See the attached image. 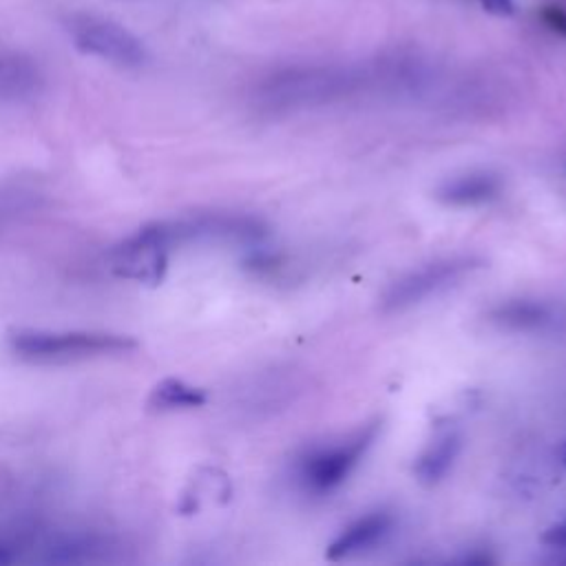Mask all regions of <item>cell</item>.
Masks as SVG:
<instances>
[{
  "label": "cell",
  "mask_w": 566,
  "mask_h": 566,
  "mask_svg": "<svg viewBox=\"0 0 566 566\" xmlns=\"http://www.w3.org/2000/svg\"><path fill=\"white\" fill-rule=\"evenodd\" d=\"M476 3L493 16H513L515 12L513 0H476Z\"/></svg>",
  "instance_id": "15"
},
{
  "label": "cell",
  "mask_w": 566,
  "mask_h": 566,
  "mask_svg": "<svg viewBox=\"0 0 566 566\" xmlns=\"http://www.w3.org/2000/svg\"><path fill=\"white\" fill-rule=\"evenodd\" d=\"M209 403L207 390L186 384L181 379H162L153 386L146 399L148 412H188V410H200Z\"/></svg>",
  "instance_id": "9"
},
{
  "label": "cell",
  "mask_w": 566,
  "mask_h": 566,
  "mask_svg": "<svg viewBox=\"0 0 566 566\" xmlns=\"http://www.w3.org/2000/svg\"><path fill=\"white\" fill-rule=\"evenodd\" d=\"M542 542L546 546H551L553 551H564L566 548V518L559 520L557 524H553L551 529H546V533L542 535Z\"/></svg>",
  "instance_id": "13"
},
{
  "label": "cell",
  "mask_w": 566,
  "mask_h": 566,
  "mask_svg": "<svg viewBox=\"0 0 566 566\" xmlns=\"http://www.w3.org/2000/svg\"><path fill=\"white\" fill-rule=\"evenodd\" d=\"M170 251L162 246L146 226L122 240L109 251V270L126 281L159 286L168 270Z\"/></svg>",
  "instance_id": "6"
},
{
  "label": "cell",
  "mask_w": 566,
  "mask_h": 566,
  "mask_svg": "<svg viewBox=\"0 0 566 566\" xmlns=\"http://www.w3.org/2000/svg\"><path fill=\"white\" fill-rule=\"evenodd\" d=\"M10 352L32 365H67L129 354L137 339L107 330H38L19 328L8 334Z\"/></svg>",
  "instance_id": "1"
},
{
  "label": "cell",
  "mask_w": 566,
  "mask_h": 566,
  "mask_svg": "<svg viewBox=\"0 0 566 566\" xmlns=\"http://www.w3.org/2000/svg\"><path fill=\"white\" fill-rule=\"evenodd\" d=\"M551 319H553L551 308L546 303L531 301V299H513V301L500 303L489 314L491 323L513 332H529V330L544 328L546 323H551Z\"/></svg>",
  "instance_id": "12"
},
{
  "label": "cell",
  "mask_w": 566,
  "mask_h": 566,
  "mask_svg": "<svg viewBox=\"0 0 566 566\" xmlns=\"http://www.w3.org/2000/svg\"><path fill=\"white\" fill-rule=\"evenodd\" d=\"M562 460L566 463V445H564V450H562Z\"/></svg>",
  "instance_id": "16"
},
{
  "label": "cell",
  "mask_w": 566,
  "mask_h": 566,
  "mask_svg": "<svg viewBox=\"0 0 566 566\" xmlns=\"http://www.w3.org/2000/svg\"><path fill=\"white\" fill-rule=\"evenodd\" d=\"M43 85L41 69L21 54H0V98L23 100L34 96Z\"/></svg>",
  "instance_id": "10"
},
{
  "label": "cell",
  "mask_w": 566,
  "mask_h": 566,
  "mask_svg": "<svg viewBox=\"0 0 566 566\" xmlns=\"http://www.w3.org/2000/svg\"><path fill=\"white\" fill-rule=\"evenodd\" d=\"M360 76L339 67L288 69L268 78L259 91L268 109H303L339 100L360 87Z\"/></svg>",
  "instance_id": "2"
},
{
  "label": "cell",
  "mask_w": 566,
  "mask_h": 566,
  "mask_svg": "<svg viewBox=\"0 0 566 566\" xmlns=\"http://www.w3.org/2000/svg\"><path fill=\"white\" fill-rule=\"evenodd\" d=\"M67 30L74 45L87 56L102 58L124 69H137L148 60L144 43L113 21L76 14L67 19Z\"/></svg>",
  "instance_id": "5"
},
{
  "label": "cell",
  "mask_w": 566,
  "mask_h": 566,
  "mask_svg": "<svg viewBox=\"0 0 566 566\" xmlns=\"http://www.w3.org/2000/svg\"><path fill=\"white\" fill-rule=\"evenodd\" d=\"M482 266H485V259L476 255H456V257L436 259L392 281L381 295V310L390 314V312H403L408 308H414L428 301L430 297H436L454 288L456 284H460Z\"/></svg>",
  "instance_id": "3"
},
{
  "label": "cell",
  "mask_w": 566,
  "mask_h": 566,
  "mask_svg": "<svg viewBox=\"0 0 566 566\" xmlns=\"http://www.w3.org/2000/svg\"><path fill=\"white\" fill-rule=\"evenodd\" d=\"M460 436L456 432L441 434L430 443V447L419 456L414 474L423 485H436L441 482L450 469L454 467L458 454H460Z\"/></svg>",
  "instance_id": "11"
},
{
  "label": "cell",
  "mask_w": 566,
  "mask_h": 566,
  "mask_svg": "<svg viewBox=\"0 0 566 566\" xmlns=\"http://www.w3.org/2000/svg\"><path fill=\"white\" fill-rule=\"evenodd\" d=\"M395 529V518L386 511H374L358 520H354L347 529H343L336 540L328 546V559H347L360 555L376 544H381Z\"/></svg>",
  "instance_id": "8"
},
{
  "label": "cell",
  "mask_w": 566,
  "mask_h": 566,
  "mask_svg": "<svg viewBox=\"0 0 566 566\" xmlns=\"http://www.w3.org/2000/svg\"><path fill=\"white\" fill-rule=\"evenodd\" d=\"M379 423H371L339 443L323 445L306 454L299 463L301 482L314 493H328L341 487L379 436Z\"/></svg>",
  "instance_id": "4"
},
{
  "label": "cell",
  "mask_w": 566,
  "mask_h": 566,
  "mask_svg": "<svg viewBox=\"0 0 566 566\" xmlns=\"http://www.w3.org/2000/svg\"><path fill=\"white\" fill-rule=\"evenodd\" d=\"M542 21L555 34L566 36V10H562V8H546L542 12Z\"/></svg>",
  "instance_id": "14"
},
{
  "label": "cell",
  "mask_w": 566,
  "mask_h": 566,
  "mask_svg": "<svg viewBox=\"0 0 566 566\" xmlns=\"http://www.w3.org/2000/svg\"><path fill=\"white\" fill-rule=\"evenodd\" d=\"M502 177L491 170H469L445 179L436 188V200L452 209H474L502 196Z\"/></svg>",
  "instance_id": "7"
}]
</instances>
